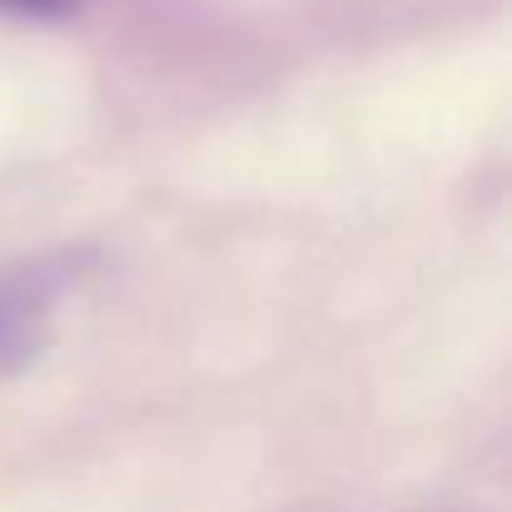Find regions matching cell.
Returning <instances> with one entry per match:
<instances>
[{"mask_svg": "<svg viewBox=\"0 0 512 512\" xmlns=\"http://www.w3.org/2000/svg\"><path fill=\"white\" fill-rule=\"evenodd\" d=\"M76 277V256H41L0 272V382L31 372L46 357L56 342V307Z\"/></svg>", "mask_w": 512, "mask_h": 512, "instance_id": "1", "label": "cell"}, {"mask_svg": "<svg viewBox=\"0 0 512 512\" xmlns=\"http://www.w3.org/2000/svg\"><path fill=\"white\" fill-rule=\"evenodd\" d=\"M0 6H11V11H61V6H71V0H0Z\"/></svg>", "mask_w": 512, "mask_h": 512, "instance_id": "2", "label": "cell"}]
</instances>
